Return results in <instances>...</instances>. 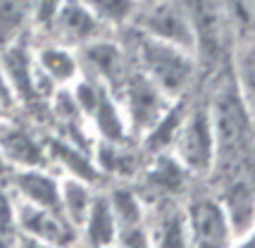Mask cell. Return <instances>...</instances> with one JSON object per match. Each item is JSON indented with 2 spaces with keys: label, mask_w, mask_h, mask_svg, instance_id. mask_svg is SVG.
<instances>
[{
  "label": "cell",
  "mask_w": 255,
  "mask_h": 248,
  "mask_svg": "<svg viewBox=\"0 0 255 248\" xmlns=\"http://www.w3.org/2000/svg\"><path fill=\"white\" fill-rule=\"evenodd\" d=\"M117 98L122 101V113H124V120H127V126H129V134L136 131V134H141V136L174 103L136 67L129 69V74H127V79H124Z\"/></svg>",
  "instance_id": "cell-4"
},
{
  "label": "cell",
  "mask_w": 255,
  "mask_h": 248,
  "mask_svg": "<svg viewBox=\"0 0 255 248\" xmlns=\"http://www.w3.org/2000/svg\"><path fill=\"white\" fill-rule=\"evenodd\" d=\"M0 237L14 244L17 237V198L0 186Z\"/></svg>",
  "instance_id": "cell-24"
},
{
  "label": "cell",
  "mask_w": 255,
  "mask_h": 248,
  "mask_svg": "<svg viewBox=\"0 0 255 248\" xmlns=\"http://www.w3.org/2000/svg\"><path fill=\"white\" fill-rule=\"evenodd\" d=\"M0 158L12 169L17 167H50L45 146H41L29 131L0 122Z\"/></svg>",
  "instance_id": "cell-11"
},
{
  "label": "cell",
  "mask_w": 255,
  "mask_h": 248,
  "mask_svg": "<svg viewBox=\"0 0 255 248\" xmlns=\"http://www.w3.org/2000/svg\"><path fill=\"white\" fill-rule=\"evenodd\" d=\"M234 89L241 96L244 105L253 113V43L244 41L236 50V62H234Z\"/></svg>",
  "instance_id": "cell-23"
},
{
  "label": "cell",
  "mask_w": 255,
  "mask_h": 248,
  "mask_svg": "<svg viewBox=\"0 0 255 248\" xmlns=\"http://www.w3.org/2000/svg\"><path fill=\"white\" fill-rule=\"evenodd\" d=\"M17 105V101H14V93H12L10 84H7V79H5V74H2V67H0V113H10L12 108Z\"/></svg>",
  "instance_id": "cell-26"
},
{
  "label": "cell",
  "mask_w": 255,
  "mask_h": 248,
  "mask_svg": "<svg viewBox=\"0 0 255 248\" xmlns=\"http://www.w3.org/2000/svg\"><path fill=\"white\" fill-rule=\"evenodd\" d=\"M220 203L227 213L234 241H236V237H251V232H253V189H251V181H234L227 189L224 201H220Z\"/></svg>",
  "instance_id": "cell-15"
},
{
  "label": "cell",
  "mask_w": 255,
  "mask_h": 248,
  "mask_svg": "<svg viewBox=\"0 0 255 248\" xmlns=\"http://www.w3.org/2000/svg\"><path fill=\"white\" fill-rule=\"evenodd\" d=\"M224 17H232L234 24H239L241 29H251L253 22V0H222Z\"/></svg>",
  "instance_id": "cell-25"
},
{
  "label": "cell",
  "mask_w": 255,
  "mask_h": 248,
  "mask_svg": "<svg viewBox=\"0 0 255 248\" xmlns=\"http://www.w3.org/2000/svg\"><path fill=\"white\" fill-rule=\"evenodd\" d=\"M33 0H0V43L17 38L24 24L31 22Z\"/></svg>",
  "instance_id": "cell-20"
},
{
  "label": "cell",
  "mask_w": 255,
  "mask_h": 248,
  "mask_svg": "<svg viewBox=\"0 0 255 248\" xmlns=\"http://www.w3.org/2000/svg\"><path fill=\"white\" fill-rule=\"evenodd\" d=\"M79 234L89 246H115V237H117V222L110 210L108 196L105 193H96L91 208L84 222L79 227Z\"/></svg>",
  "instance_id": "cell-14"
},
{
  "label": "cell",
  "mask_w": 255,
  "mask_h": 248,
  "mask_svg": "<svg viewBox=\"0 0 255 248\" xmlns=\"http://www.w3.org/2000/svg\"><path fill=\"white\" fill-rule=\"evenodd\" d=\"M0 246H12V241L10 239H5V237H0Z\"/></svg>",
  "instance_id": "cell-27"
},
{
  "label": "cell",
  "mask_w": 255,
  "mask_h": 248,
  "mask_svg": "<svg viewBox=\"0 0 255 248\" xmlns=\"http://www.w3.org/2000/svg\"><path fill=\"white\" fill-rule=\"evenodd\" d=\"M103 26H120L133 19L138 10V0H81Z\"/></svg>",
  "instance_id": "cell-22"
},
{
  "label": "cell",
  "mask_w": 255,
  "mask_h": 248,
  "mask_svg": "<svg viewBox=\"0 0 255 248\" xmlns=\"http://www.w3.org/2000/svg\"><path fill=\"white\" fill-rule=\"evenodd\" d=\"M133 19H136V31L141 34L184 48L189 53L198 50L193 24L181 0H150L143 7L138 5Z\"/></svg>",
  "instance_id": "cell-3"
},
{
  "label": "cell",
  "mask_w": 255,
  "mask_h": 248,
  "mask_svg": "<svg viewBox=\"0 0 255 248\" xmlns=\"http://www.w3.org/2000/svg\"><path fill=\"white\" fill-rule=\"evenodd\" d=\"M0 67H2V74L10 84L17 103H31L41 98V84H38V74H36L33 53L19 36L2 43Z\"/></svg>",
  "instance_id": "cell-7"
},
{
  "label": "cell",
  "mask_w": 255,
  "mask_h": 248,
  "mask_svg": "<svg viewBox=\"0 0 255 248\" xmlns=\"http://www.w3.org/2000/svg\"><path fill=\"white\" fill-rule=\"evenodd\" d=\"M17 237H29L33 244L45 246H67L77 241V229L60 215V210L17 201Z\"/></svg>",
  "instance_id": "cell-5"
},
{
  "label": "cell",
  "mask_w": 255,
  "mask_h": 248,
  "mask_svg": "<svg viewBox=\"0 0 255 248\" xmlns=\"http://www.w3.org/2000/svg\"><path fill=\"white\" fill-rule=\"evenodd\" d=\"M133 55H136V69L143 72L167 98L172 101L184 98L196 72L193 53L136 31Z\"/></svg>",
  "instance_id": "cell-1"
},
{
  "label": "cell",
  "mask_w": 255,
  "mask_h": 248,
  "mask_svg": "<svg viewBox=\"0 0 255 248\" xmlns=\"http://www.w3.org/2000/svg\"><path fill=\"white\" fill-rule=\"evenodd\" d=\"M172 155L189 174H208L217 162V136L212 126L210 108H193L184 113L177 136L172 141Z\"/></svg>",
  "instance_id": "cell-2"
},
{
  "label": "cell",
  "mask_w": 255,
  "mask_h": 248,
  "mask_svg": "<svg viewBox=\"0 0 255 248\" xmlns=\"http://www.w3.org/2000/svg\"><path fill=\"white\" fill-rule=\"evenodd\" d=\"M33 62H36L38 84L45 81L55 89H62L79 79V57L67 45L50 43L38 48V53H33Z\"/></svg>",
  "instance_id": "cell-12"
},
{
  "label": "cell",
  "mask_w": 255,
  "mask_h": 248,
  "mask_svg": "<svg viewBox=\"0 0 255 248\" xmlns=\"http://www.w3.org/2000/svg\"><path fill=\"white\" fill-rule=\"evenodd\" d=\"M48 158H50V165H57L62 169V174H72V177H79V179L93 181L98 179V167L96 162L81 150L74 143H67V141H50L48 143Z\"/></svg>",
  "instance_id": "cell-17"
},
{
  "label": "cell",
  "mask_w": 255,
  "mask_h": 248,
  "mask_svg": "<svg viewBox=\"0 0 255 248\" xmlns=\"http://www.w3.org/2000/svg\"><path fill=\"white\" fill-rule=\"evenodd\" d=\"M93 186L91 181L79 179V177H72V174H60V198H57V210L65 217L69 225L77 229L84 222V217L89 213L91 201H93Z\"/></svg>",
  "instance_id": "cell-13"
},
{
  "label": "cell",
  "mask_w": 255,
  "mask_h": 248,
  "mask_svg": "<svg viewBox=\"0 0 255 248\" xmlns=\"http://www.w3.org/2000/svg\"><path fill=\"white\" fill-rule=\"evenodd\" d=\"M150 244L155 246H191L186 213L179 210L172 201H165L155 215V225L148 227Z\"/></svg>",
  "instance_id": "cell-16"
},
{
  "label": "cell",
  "mask_w": 255,
  "mask_h": 248,
  "mask_svg": "<svg viewBox=\"0 0 255 248\" xmlns=\"http://www.w3.org/2000/svg\"><path fill=\"white\" fill-rule=\"evenodd\" d=\"M48 34L53 36V43L81 48L103 34V24L81 0H62L60 10L48 26Z\"/></svg>",
  "instance_id": "cell-8"
},
{
  "label": "cell",
  "mask_w": 255,
  "mask_h": 248,
  "mask_svg": "<svg viewBox=\"0 0 255 248\" xmlns=\"http://www.w3.org/2000/svg\"><path fill=\"white\" fill-rule=\"evenodd\" d=\"M81 57H84L86 67L91 69V79L100 81L117 98V93H120L124 79L129 74L127 55L122 53V48L98 36V38L81 45Z\"/></svg>",
  "instance_id": "cell-9"
},
{
  "label": "cell",
  "mask_w": 255,
  "mask_h": 248,
  "mask_svg": "<svg viewBox=\"0 0 255 248\" xmlns=\"http://www.w3.org/2000/svg\"><path fill=\"white\" fill-rule=\"evenodd\" d=\"M10 189L22 203L57 210L60 174H53L50 167H17L10 177Z\"/></svg>",
  "instance_id": "cell-10"
},
{
  "label": "cell",
  "mask_w": 255,
  "mask_h": 248,
  "mask_svg": "<svg viewBox=\"0 0 255 248\" xmlns=\"http://www.w3.org/2000/svg\"><path fill=\"white\" fill-rule=\"evenodd\" d=\"M186 169L181 167V162H179L172 153H155V160H153V165L148 169V186L150 189H155L160 191L162 196H174L184 189V184H186Z\"/></svg>",
  "instance_id": "cell-18"
},
{
  "label": "cell",
  "mask_w": 255,
  "mask_h": 248,
  "mask_svg": "<svg viewBox=\"0 0 255 248\" xmlns=\"http://www.w3.org/2000/svg\"><path fill=\"white\" fill-rule=\"evenodd\" d=\"M186 225H189L191 246L222 248L234 244L232 227L220 201H212V198L193 201L186 210Z\"/></svg>",
  "instance_id": "cell-6"
},
{
  "label": "cell",
  "mask_w": 255,
  "mask_h": 248,
  "mask_svg": "<svg viewBox=\"0 0 255 248\" xmlns=\"http://www.w3.org/2000/svg\"><path fill=\"white\" fill-rule=\"evenodd\" d=\"M108 196V203H110V210L115 215V222H117V229L122 227H133V225H145V213H143V203L141 198L127 189V186H115Z\"/></svg>",
  "instance_id": "cell-19"
},
{
  "label": "cell",
  "mask_w": 255,
  "mask_h": 248,
  "mask_svg": "<svg viewBox=\"0 0 255 248\" xmlns=\"http://www.w3.org/2000/svg\"><path fill=\"white\" fill-rule=\"evenodd\" d=\"M96 167L98 172H108V174H131L133 172V158L124 150V146L120 141H108V138H100L98 146H96Z\"/></svg>",
  "instance_id": "cell-21"
}]
</instances>
